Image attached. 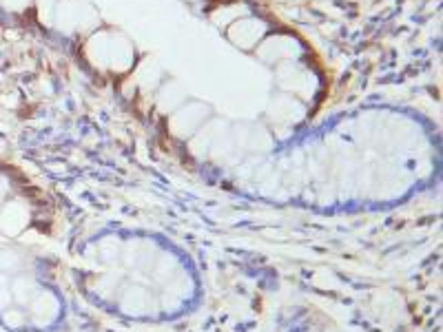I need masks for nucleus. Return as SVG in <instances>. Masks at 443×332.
<instances>
[{"label":"nucleus","instance_id":"f257e3e1","mask_svg":"<svg viewBox=\"0 0 443 332\" xmlns=\"http://www.w3.org/2000/svg\"><path fill=\"white\" fill-rule=\"evenodd\" d=\"M233 25L235 27H233L228 33H231V38L235 40V44L242 47V49H251V47H255L262 40V35L266 31L264 22L255 20V18H244V20L233 22Z\"/></svg>","mask_w":443,"mask_h":332},{"label":"nucleus","instance_id":"f03ea898","mask_svg":"<svg viewBox=\"0 0 443 332\" xmlns=\"http://www.w3.org/2000/svg\"><path fill=\"white\" fill-rule=\"evenodd\" d=\"M27 224V210L18 201H9L5 210L0 213V229L9 235H16Z\"/></svg>","mask_w":443,"mask_h":332},{"label":"nucleus","instance_id":"7ed1b4c3","mask_svg":"<svg viewBox=\"0 0 443 332\" xmlns=\"http://www.w3.org/2000/svg\"><path fill=\"white\" fill-rule=\"evenodd\" d=\"M14 290H16V297L25 304L27 299H31V294H33V283L31 281H16L14 283Z\"/></svg>","mask_w":443,"mask_h":332},{"label":"nucleus","instance_id":"20e7f679","mask_svg":"<svg viewBox=\"0 0 443 332\" xmlns=\"http://www.w3.org/2000/svg\"><path fill=\"white\" fill-rule=\"evenodd\" d=\"M5 322L9 324V326H20L22 324V313H18V310H9L7 315H5Z\"/></svg>","mask_w":443,"mask_h":332},{"label":"nucleus","instance_id":"39448f33","mask_svg":"<svg viewBox=\"0 0 443 332\" xmlns=\"http://www.w3.org/2000/svg\"><path fill=\"white\" fill-rule=\"evenodd\" d=\"M3 5L7 9H14V11H20V9H25L29 5V0H3Z\"/></svg>","mask_w":443,"mask_h":332},{"label":"nucleus","instance_id":"423d86ee","mask_svg":"<svg viewBox=\"0 0 443 332\" xmlns=\"http://www.w3.org/2000/svg\"><path fill=\"white\" fill-rule=\"evenodd\" d=\"M7 304H9V290H7L5 279L0 277V308H5Z\"/></svg>","mask_w":443,"mask_h":332}]
</instances>
